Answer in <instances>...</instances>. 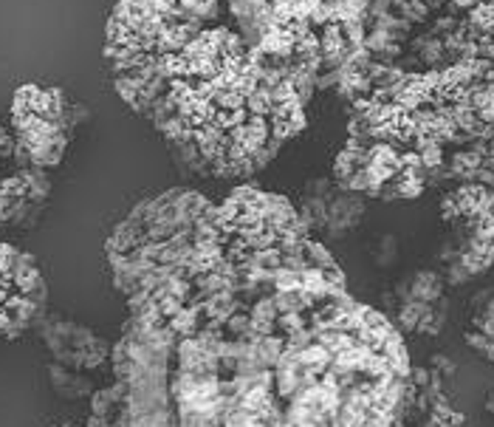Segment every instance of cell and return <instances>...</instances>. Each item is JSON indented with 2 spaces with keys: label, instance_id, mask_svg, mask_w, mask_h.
<instances>
[{
  "label": "cell",
  "instance_id": "1",
  "mask_svg": "<svg viewBox=\"0 0 494 427\" xmlns=\"http://www.w3.org/2000/svg\"><path fill=\"white\" fill-rule=\"evenodd\" d=\"M407 300H418V303H435L441 297V278L435 272H415L410 278V283H404L398 289Z\"/></svg>",
  "mask_w": 494,
  "mask_h": 427
},
{
  "label": "cell",
  "instance_id": "2",
  "mask_svg": "<svg viewBox=\"0 0 494 427\" xmlns=\"http://www.w3.org/2000/svg\"><path fill=\"white\" fill-rule=\"evenodd\" d=\"M480 0H455V6H463V9H474Z\"/></svg>",
  "mask_w": 494,
  "mask_h": 427
},
{
  "label": "cell",
  "instance_id": "3",
  "mask_svg": "<svg viewBox=\"0 0 494 427\" xmlns=\"http://www.w3.org/2000/svg\"><path fill=\"white\" fill-rule=\"evenodd\" d=\"M486 410H488V413L494 416V390H491V393L486 396Z\"/></svg>",
  "mask_w": 494,
  "mask_h": 427
}]
</instances>
